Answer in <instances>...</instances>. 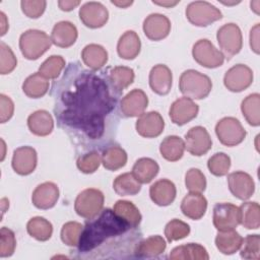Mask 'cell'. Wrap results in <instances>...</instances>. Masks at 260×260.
<instances>
[{
	"mask_svg": "<svg viewBox=\"0 0 260 260\" xmlns=\"http://www.w3.org/2000/svg\"><path fill=\"white\" fill-rule=\"evenodd\" d=\"M121 94L108 70L85 69L79 62H71L51 90L58 126L76 147L104 149L116 135Z\"/></svg>",
	"mask_w": 260,
	"mask_h": 260,
	"instance_id": "6da1fadb",
	"label": "cell"
},
{
	"mask_svg": "<svg viewBox=\"0 0 260 260\" xmlns=\"http://www.w3.org/2000/svg\"><path fill=\"white\" fill-rule=\"evenodd\" d=\"M138 226L119 216L113 209L106 208L96 216L87 219L83 226L77 252L87 257L93 252H135L141 241Z\"/></svg>",
	"mask_w": 260,
	"mask_h": 260,
	"instance_id": "7a4b0ae2",
	"label": "cell"
},
{
	"mask_svg": "<svg viewBox=\"0 0 260 260\" xmlns=\"http://www.w3.org/2000/svg\"><path fill=\"white\" fill-rule=\"evenodd\" d=\"M179 88L185 96L191 100H202L210 93L212 82L207 75L188 69L180 76Z\"/></svg>",
	"mask_w": 260,
	"mask_h": 260,
	"instance_id": "3957f363",
	"label": "cell"
},
{
	"mask_svg": "<svg viewBox=\"0 0 260 260\" xmlns=\"http://www.w3.org/2000/svg\"><path fill=\"white\" fill-rule=\"evenodd\" d=\"M52 44L51 37L40 29H27L19 38V49L27 60L39 59L51 48Z\"/></svg>",
	"mask_w": 260,
	"mask_h": 260,
	"instance_id": "277c9868",
	"label": "cell"
},
{
	"mask_svg": "<svg viewBox=\"0 0 260 260\" xmlns=\"http://www.w3.org/2000/svg\"><path fill=\"white\" fill-rule=\"evenodd\" d=\"M104 201L105 196L102 191L94 188H87L77 195L74 202V209L79 216L85 219H91L103 210Z\"/></svg>",
	"mask_w": 260,
	"mask_h": 260,
	"instance_id": "5b68a950",
	"label": "cell"
},
{
	"mask_svg": "<svg viewBox=\"0 0 260 260\" xmlns=\"http://www.w3.org/2000/svg\"><path fill=\"white\" fill-rule=\"evenodd\" d=\"M186 17L192 24L203 27L221 19L222 13L207 1H194L187 5Z\"/></svg>",
	"mask_w": 260,
	"mask_h": 260,
	"instance_id": "8992f818",
	"label": "cell"
},
{
	"mask_svg": "<svg viewBox=\"0 0 260 260\" xmlns=\"http://www.w3.org/2000/svg\"><path fill=\"white\" fill-rule=\"evenodd\" d=\"M216 39L222 55L228 60L232 59L242 49V31L236 23L231 22L220 26L217 30Z\"/></svg>",
	"mask_w": 260,
	"mask_h": 260,
	"instance_id": "52a82bcc",
	"label": "cell"
},
{
	"mask_svg": "<svg viewBox=\"0 0 260 260\" xmlns=\"http://www.w3.org/2000/svg\"><path fill=\"white\" fill-rule=\"evenodd\" d=\"M215 133L220 143L225 146H236L242 143L247 134L241 122L234 117L220 119L215 126Z\"/></svg>",
	"mask_w": 260,
	"mask_h": 260,
	"instance_id": "ba28073f",
	"label": "cell"
},
{
	"mask_svg": "<svg viewBox=\"0 0 260 260\" xmlns=\"http://www.w3.org/2000/svg\"><path fill=\"white\" fill-rule=\"evenodd\" d=\"M194 60L206 68H216L223 64L224 56L207 39L197 41L192 49Z\"/></svg>",
	"mask_w": 260,
	"mask_h": 260,
	"instance_id": "9c48e42d",
	"label": "cell"
},
{
	"mask_svg": "<svg viewBox=\"0 0 260 260\" xmlns=\"http://www.w3.org/2000/svg\"><path fill=\"white\" fill-rule=\"evenodd\" d=\"M212 221L214 228L219 232L235 230L240 224L239 207L226 202L215 204Z\"/></svg>",
	"mask_w": 260,
	"mask_h": 260,
	"instance_id": "30bf717a",
	"label": "cell"
},
{
	"mask_svg": "<svg viewBox=\"0 0 260 260\" xmlns=\"http://www.w3.org/2000/svg\"><path fill=\"white\" fill-rule=\"evenodd\" d=\"M253 82V71L244 64H237L230 68L223 77L224 86L233 91L240 92L248 88Z\"/></svg>",
	"mask_w": 260,
	"mask_h": 260,
	"instance_id": "8fae6325",
	"label": "cell"
},
{
	"mask_svg": "<svg viewBox=\"0 0 260 260\" xmlns=\"http://www.w3.org/2000/svg\"><path fill=\"white\" fill-rule=\"evenodd\" d=\"M212 141L207 130L202 126L192 127L185 135V149L195 156H201L209 151Z\"/></svg>",
	"mask_w": 260,
	"mask_h": 260,
	"instance_id": "7c38bea8",
	"label": "cell"
},
{
	"mask_svg": "<svg viewBox=\"0 0 260 260\" xmlns=\"http://www.w3.org/2000/svg\"><path fill=\"white\" fill-rule=\"evenodd\" d=\"M79 18L89 28L104 26L109 19V11L101 2L90 1L84 3L79 9Z\"/></svg>",
	"mask_w": 260,
	"mask_h": 260,
	"instance_id": "4fadbf2b",
	"label": "cell"
},
{
	"mask_svg": "<svg viewBox=\"0 0 260 260\" xmlns=\"http://www.w3.org/2000/svg\"><path fill=\"white\" fill-rule=\"evenodd\" d=\"M198 111L199 107L193 100L183 96L172 104L169 115L174 124L182 126L196 118Z\"/></svg>",
	"mask_w": 260,
	"mask_h": 260,
	"instance_id": "5bb4252c",
	"label": "cell"
},
{
	"mask_svg": "<svg viewBox=\"0 0 260 260\" xmlns=\"http://www.w3.org/2000/svg\"><path fill=\"white\" fill-rule=\"evenodd\" d=\"M148 99L146 93L139 88L129 91L120 102V111L124 117H138L147 108Z\"/></svg>",
	"mask_w": 260,
	"mask_h": 260,
	"instance_id": "9a60e30c",
	"label": "cell"
},
{
	"mask_svg": "<svg viewBox=\"0 0 260 260\" xmlns=\"http://www.w3.org/2000/svg\"><path fill=\"white\" fill-rule=\"evenodd\" d=\"M228 184L231 193L240 200H248L255 191L253 178L242 171L231 173L228 176Z\"/></svg>",
	"mask_w": 260,
	"mask_h": 260,
	"instance_id": "2e32d148",
	"label": "cell"
},
{
	"mask_svg": "<svg viewBox=\"0 0 260 260\" xmlns=\"http://www.w3.org/2000/svg\"><path fill=\"white\" fill-rule=\"evenodd\" d=\"M137 133L145 138H154L159 136L165 128V121L158 112L151 111L143 113L136 121Z\"/></svg>",
	"mask_w": 260,
	"mask_h": 260,
	"instance_id": "e0dca14e",
	"label": "cell"
},
{
	"mask_svg": "<svg viewBox=\"0 0 260 260\" xmlns=\"http://www.w3.org/2000/svg\"><path fill=\"white\" fill-rule=\"evenodd\" d=\"M38 162V155L35 148L30 146H20L16 148L12 156V169L21 176L31 174Z\"/></svg>",
	"mask_w": 260,
	"mask_h": 260,
	"instance_id": "ac0fdd59",
	"label": "cell"
},
{
	"mask_svg": "<svg viewBox=\"0 0 260 260\" xmlns=\"http://www.w3.org/2000/svg\"><path fill=\"white\" fill-rule=\"evenodd\" d=\"M144 35L151 41H160L171 31L170 19L160 13H151L143 21Z\"/></svg>",
	"mask_w": 260,
	"mask_h": 260,
	"instance_id": "d6986e66",
	"label": "cell"
},
{
	"mask_svg": "<svg viewBox=\"0 0 260 260\" xmlns=\"http://www.w3.org/2000/svg\"><path fill=\"white\" fill-rule=\"evenodd\" d=\"M59 199L58 186L53 182L40 184L32 192V204L39 209H49L55 206Z\"/></svg>",
	"mask_w": 260,
	"mask_h": 260,
	"instance_id": "ffe728a7",
	"label": "cell"
},
{
	"mask_svg": "<svg viewBox=\"0 0 260 260\" xmlns=\"http://www.w3.org/2000/svg\"><path fill=\"white\" fill-rule=\"evenodd\" d=\"M173 75L171 69L165 64L153 66L149 72V86L159 95H166L172 87Z\"/></svg>",
	"mask_w": 260,
	"mask_h": 260,
	"instance_id": "44dd1931",
	"label": "cell"
},
{
	"mask_svg": "<svg viewBox=\"0 0 260 260\" xmlns=\"http://www.w3.org/2000/svg\"><path fill=\"white\" fill-rule=\"evenodd\" d=\"M177 190L175 184L168 179H160L154 182L149 188L151 200L158 206H168L176 198Z\"/></svg>",
	"mask_w": 260,
	"mask_h": 260,
	"instance_id": "7402d4cb",
	"label": "cell"
},
{
	"mask_svg": "<svg viewBox=\"0 0 260 260\" xmlns=\"http://www.w3.org/2000/svg\"><path fill=\"white\" fill-rule=\"evenodd\" d=\"M78 31L76 26L67 20L57 22L51 34L52 43L60 48H69L77 40Z\"/></svg>",
	"mask_w": 260,
	"mask_h": 260,
	"instance_id": "603a6c76",
	"label": "cell"
},
{
	"mask_svg": "<svg viewBox=\"0 0 260 260\" xmlns=\"http://www.w3.org/2000/svg\"><path fill=\"white\" fill-rule=\"evenodd\" d=\"M207 209V200L197 192L188 193L181 202V211L191 219L198 220L205 214Z\"/></svg>",
	"mask_w": 260,
	"mask_h": 260,
	"instance_id": "cb8c5ba5",
	"label": "cell"
},
{
	"mask_svg": "<svg viewBox=\"0 0 260 260\" xmlns=\"http://www.w3.org/2000/svg\"><path fill=\"white\" fill-rule=\"evenodd\" d=\"M29 131L37 136H47L54 128V121L51 114L46 110H38L27 118Z\"/></svg>",
	"mask_w": 260,
	"mask_h": 260,
	"instance_id": "d4e9b609",
	"label": "cell"
},
{
	"mask_svg": "<svg viewBox=\"0 0 260 260\" xmlns=\"http://www.w3.org/2000/svg\"><path fill=\"white\" fill-rule=\"evenodd\" d=\"M141 49V42L134 30L125 31L117 44L118 55L125 60L135 59Z\"/></svg>",
	"mask_w": 260,
	"mask_h": 260,
	"instance_id": "484cf974",
	"label": "cell"
},
{
	"mask_svg": "<svg viewBox=\"0 0 260 260\" xmlns=\"http://www.w3.org/2000/svg\"><path fill=\"white\" fill-rule=\"evenodd\" d=\"M167 248V243L162 237L155 235L141 240L134 252V256L138 258H152L162 254Z\"/></svg>",
	"mask_w": 260,
	"mask_h": 260,
	"instance_id": "4316f807",
	"label": "cell"
},
{
	"mask_svg": "<svg viewBox=\"0 0 260 260\" xmlns=\"http://www.w3.org/2000/svg\"><path fill=\"white\" fill-rule=\"evenodd\" d=\"M171 260H208L206 249L200 244L189 243L175 247L169 255Z\"/></svg>",
	"mask_w": 260,
	"mask_h": 260,
	"instance_id": "83f0119b",
	"label": "cell"
},
{
	"mask_svg": "<svg viewBox=\"0 0 260 260\" xmlns=\"http://www.w3.org/2000/svg\"><path fill=\"white\" fill-rule=\"evenodd\" d=\"M81 59L89 69L100 70L108 62V52L98 44L86 45L81 52Z\"/></svg>",
	"mask_w": 260,
	"mask_h": 260,
	"instance_id": "f1b7e54d",
	"label": "cell"
},
{
	"mask_svg": "<svg viewBox=\"0 0 260 260\" xmlns=\"http://www.w3.org/2000/svg\"><path fill=\"white\" fill-rule=\"evenodd\" d=\"M102 164L109 171H117L127 162L126 151L118 144H111L103 149Z\"/></svg>",
	"mask_w": 260,
	"mask_h": 260,
	"instance_id": "f546056e",
	"label": "cell"
},
{
	"mask_svg": "<svg viewBox=\"0 0 260 260\" xmlns=\"http://www.w3.org/2000/svg\"><path fill=\"white\" fill-rule=\"evenodd\" d=\"M243 237L235 230L222 231L217 233L215 237V246L224 255L236 253L242 246Z\"/></svg>",
	"mask_w": 260,
	"mask_h": 260,
	"instance_id": "4dcf8cb0",
	"label": "cell"
},
{
	"mask_svg": "<svg viewBox=\"0 0 260 260\" xmlns=\"http://www.w3.org/2000/svg\"><path fill=\"white\" fill-rule=\"evenodd\" d=\"M159 167L157 162L149 157H141L137 159L132 168V174L135 179L142 184L151 182L158 174Z\"/></svg>",
	"mask_w": 260,
	"mask_h": 260,
	"instance_id": "1f68e13d",
	"label": "cell"
},
{
	"mask_svg": "<svg viewBox=\"0 0 260 260\" xmlns=\"http://www.w3.org/2000/svg\"><path fill=\"white\" fill-rule=\"evenodd\" d=\"M185 150V142L183 139L176 135L167 136L159 145V151L161 156L169 161L179 160Z\"/></svg>",
	"mask_w": 260,
	"mask_h": 260,
	"instance_id": "d6a6232c",
	"label": "cell"
},
{
	"mask_svg": "<svg viewBox=\"0 0 260 260\" xmlns=\"http://www.w3.org/2000/svg\"><path fill=\"white\" fill-rule=\"evenodd\" d=\"M49 89V81L40 72L29 75L22 84L23 92L31 99L44 96Z\"/></svg>",
	"mask_w": 260,
	"mask_h": 260,
	"instance_id": "836d02e7",
	"label": "cell"
},
{
	"mask_svg": "<svg viewBox=\"0 0 260 260\" xmlns=\"http://www.w3.org/2000/svg\"><path fill=\"white\" fill-rule=\"evenodd\" d=\"M113 188L120 196H133L140 192L141 183L135 179L132 173H124L114 180Z\"/></svg>",
	"mask_w": 260,
	"mask_h": 260,
	"instance_id": "e575fe53",
	"label": "cell"
},
{
	"mask_svg": "<svg viewBox=\"0 0 260 260\" xmlns=\"http://www.w3.org/2000/svg\"><path fill=\"white\" fill-rule=\"evenodd\" d=\"M241 111L244 118L251 126L260 125V94L251 93L241 104Z\"/></svg>",
	"mask_w": 260,
	"mask_h": 260,
	"instance_id": "d590c367",
	"label": "cell"
},
{
	"mask_svg": "<svg viewBox=\"0 0 260 260\" xmlns=\"http://www.w3.org/2000/svg\"><path fill=\"white\" fill-rule=\"evenodd\" d=\"M240 223L248 230L260 226V206L257 202H245L240 207Z\"/></svg>",
	"mask_w": 260,
	"mask_h": 260,
	"instance_id": "8d00e7d4",
	"label": "cell"
},
{
	"mask_svg": "<svg viewBox=\"0 0 260 260\" xmlns=\"http://www.w3.org/2000/svg\"><path fill=\"white\" fill-rule=\"evenodd\" d=\"M26 231L28 235L38 241H48L53 234L52 223L44 217L35 216L26 223Z\"/></svg>",
	"mask_w": 260,
	"mask_h": 260,
	"instance_id": "74e56055",
	"label": "cell"
},
{
	"mask_svg": "<svg viewBox=\"0 0 260 260\" xmlns=\"http://www.w3.org/2000/svg\"><path fill=\"white\" fill-rule=\"evenodd\" d=\"M109 77L112 83L121 91L128 87L134 81V71L130 67L126 66H116L114 68H110Z\"/></svg>",
	"mask_w": 260,
	"mask_h": 260,
	"instance_id": "f35d334b",
	"label": "cell"
},
{
	"mask_svg": "<svg viewBox=\"0 0 260 260\" xmlns=\"http://www.w3.org/2000/svg\"><path fill=\"white\" fill-rule=\"evenodd\" d=\"M113 210L122 218L130 222L134 226H138L141 221V214L138 210V208L130 201L127 200H118Z\"/></svg>",
	"mask_w": 260,
	"mask_h": 260,
	"instance_id": "ab89813d",
	"label": "cell"
},
{
	"mask_svg": "<svg viewBox=\"0 0 260 260\" xmlns=\"http://www.w3.org/2000/svg\"><path fill=\"white\" fill-rule=\"evenodd\" d=\"M65 68V60L62 56L52 55L39 67V72L47 79H56Z\"/></svg>",
	"mask_w": 260,
	"mask_h": 260,
	"instance_id": "60d3db41",
	"label": "cell"
},
{
	"mask_svg": "<svg viewBox=\"0 0 260 260\" xmlns=\"http://www.w3.org/2000/svg\"><path fill=\"white\" fill-rule=\"evenodd\" d=\"M83 225L77 221H68L63 224L61 229V240L69 247H77Z\"/></svg>",
	"mask_w": 260,
	"mask_h": 260,
	"instance_id": "b9f144b4",
	"label": "cell"
},
{
	"mask_svg": "<svg viewBox=\"0 0 260 260\" xmlns=\"http://www.w3.org/2000/svg\"><path fill=\"white\" fill-rule=\"evenodd\" d=\"M207 167L209 172L216 176H225L231 168V157L224 152L214 153L207 161Z\"/></svg>",
	"mask_w": 260,
	"mask_h": 260,
	"instance_id": "7bdbcfd3",
	"label": "cell"
},
{
	"mask_svg": "<svg viewBox=\"0 0 260 260\" xmlns=\"http://www.w3.org/2000/svg\"><path fill=\"white\" fill-rule=\"evenodd\" d=\"M190 234V226L186 222L174 218L166 224L165 236L168 242L178 241L186 238Z\"/></svg>",
	"mask_w": 260,
	"mask_h": 260,
	"instance_id": "ee69618b",
	"label": "cell"
},
{
	"mask_svg": "<svg viewBox=\"0 0 260 260\" xmlns=\"http://www.w3.org/2000/svg\"><path fill=\"white\" fill-rule=\"evenodd\" d=\"M241 257L244 259L258 260L260 258V237L259 235H248L243 239L241 246Z\"/></svg>",
	"mask_w": 260,
	"mask_h": 260,
	"instance_id": "f6af8a7d",
	"label": "cell"
},
{
	"mask_svg": "<svg viewBox=\"0 0 260 260\" xmlns=\"http://www.w3.org/2000/svg\"><path fill=\"white\" fill-rule=\"evenodd\" d=\"M102 162V156L98 150L89 151L78 157L76 166L78 170L84 174L94 173Z\"/></svg>",
	"mask_w": 260,
	"mask_h": 260,
	"instance_id": "bcb514c9",
	"label": "cell"
},
{
	"mask_svg": "<svg viewBox=\"0 0 260 260\" xmlns=\"http://www.w3.org/2000/svg\"><path fill=\"white\" fill-rule=\"evenodd\" d=\"M185 185L190 192L201 193L206 188V179L199 169L192 168L185 175Z\"/></svg>",
	"mask_w": 260,
	"mask_h": 260,
	"instance_id": "7dc6e473",
	"label": "cell"
},
{
	"mask_svg": "<svg viewBox=\"0 0 260 260\" xmlns=\"http://www.w3.org/2000/svg\"><path fill=\"white\" fill-rule=\"evenodd\" d=\"M17 65V60L10 49L4 42L0 43V73L8 74L14 70Z\"/></svg>",
	"mask_w": 260,
	"mask_h": 260,
	"instance_id": "c3c4849f",
	"label": "cell"
},
{
	"mask_svg": "<svg viewBox=\"0 0 260 260\" xmlns=\"http://www.w3.org/2000/svg\"><path fill=\"white\" fill-rule=\"evenodd\" d=\"M16 247V240L14 233L3 226L0 230V257H9L14 253Z\"/></svg>",
	"mask_w": 260,
	"mask_h": 260,
	"instance_id": "681fc988",
	"label": "cell"
},
{
	"mask_svg": "<svg viewBox=\"0 0 260 260\" xmlns=\"http://www.w3.org/2000/svg\"><path fill=\"white\" fill-rule=\"evenodd\" d=\"M22 12L29 18H39L45 11L47 2L45 0H23L20 2Z\"/></svg>",
	"mask_w": 260,
	"mask_h": 260,
	"instance_id": "f907efd6",
	"label": "cell"
},
{
	"mask_svg": "<svg viewBox=\"0 0 260 260\" xmlns=\"http://www.w3.org/2000/svg\"><path fill=\"white\" fill-rule=\"evenodd\" d=\"M14 112V104L12 100L1 93L0 94V121L1 123L7 122L13 115Z\"/></svg>",
	"mask_w": 260,
	"mask_h": 260,
	"instance_id": "816d5d0a",
	"label": "cell"
},
{
	"mask_svg": "<svg viewBox=\"0 0 260 260\" xmlns=\"http://www.w3.org/2000/svg\"><path fill=\"white\" fill-rule=\"evenodd\" d=\"M259 23H256L250 30V46L256 54H259Z\"/></svg>",
	"mask_w": 260,
	"mask_h": 260,
	"instance_id": "f5cc1de1",
	"label": "cell"
},
{
	"mask_svg": "<svg viewBox=\"0 0 260 260\" xmlns=\"http://www.w3.org/2000/svg\"><path fill=\"white\" fill-rule=\"evenodd\" d=\"M79 4H80V1H78V0H60V1H58V6L63 11H71Z\"/></svg>",
	"mask_w": 260,
	"mask_h": 260,
	"instance_id": "db71d44e",
	"label": "cell"
},
{
	"mask_svg": "<svg viewBox=\"0 0 260 260\" xmlns=\"http://www.w3.org/2000/svg\"><path fill=\"white\" fill-rule=\"evenodd\" d=\"M0 19H1V36H4L8 28V22L6 21V16L3 12H0Z\"/></svg>",
	"mask_w": 260,
	"mask_h": 260,
	"instance_id": "11a10c76",
	"label": "cell"
},
{
	"mask_svg": "<svg viewBox=\"0 0 260 260\" xmlns=\"http://www.w3.org/2000/svg\"><path fill=\"white\" fill-rule=\"evenodd\" d=\"M180 1H152L153 4H156V5H159V6H164V7H173L175 5H177Z\"/></svg>",
	"mask_w": 260,
	"mask_h": 260,
	"instance_id": "9f6ffc18",
	"label": "cell"
},
{
	"mask_svg": "<svg viewBox=\"0 0 260 260\" xmlns=\"http://www.w3.org/2000/svg\"><path fill=\"white\" fill-rule=\"evenodd\" d=\"M111 3L120 7V8H126V7L130 6L133 3V1H115V0H112Z\"/></svg>",
	"mask_w": 260,
	"mask_h": 260,
	"instance_id": "6f0895ef",
	"label": "cell"
},
{
	"mask_svg": "<svg viewBox=\"0 0 260 260\" xmlns=\"http://www.w3.org/2000/svg\"><path fill=\"white\" fill-rule=\"evenodd\" d=\"M259 4L260 2L257 0V1H252L251 2V9H253L255 11V13H259Z\"/></svg>",
	"mask_w": 260,
	"mask_h": 260,
	"instance_id": "680465c9",
	"label": "cell"
}]
</instances>
